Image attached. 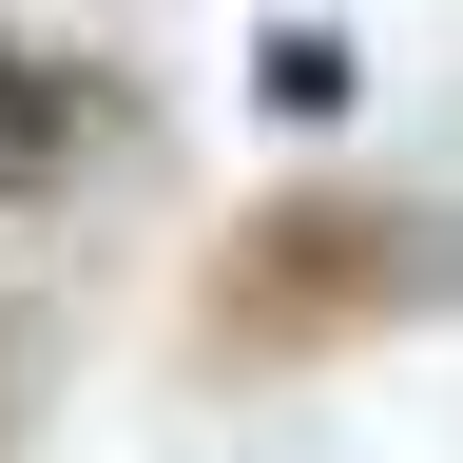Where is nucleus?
I'll use <instances>...</instances> for the list:
<instances>
[{"label":"nucleus","instance_id":"f257e3e1","mask_svg":"<svg viewBox=\"0 0 463 463\" xmlns=\"http://www.w3.org/2000/svg\"><path fill=\"white\" fill-rule=\"evenodd\" d=\"M78 136H97V78H78V58H39V39H0V213L58 194Z\"/></svg>","mask_w":463,"mask_h":463},{"label":"nucleus","instance_id":"f03ea898","mask_svg":"<svg viewBox=\"0 0 463 463\" xmlns=\"http://www.w3.org/2000/svg\"><path fill=\"white\" fill-rule=\"evenodd\" d=\"M251 97H270V116H347L367 78H347V39H328V20H270V39H251Z\"/></svg>","mask_w":463,"mask_h":463}]
</instances>
